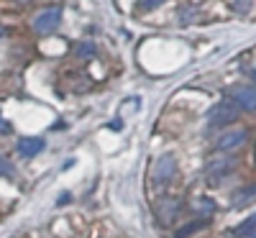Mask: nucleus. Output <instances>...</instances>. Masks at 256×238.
Here are the masks:
<instances>
[{"label":"nucleus","mask_w":256,"mask_h":238,"mask_svg":"<svg viewBox=\"0 0 256 238\" xmlns=\"http://www.w3.org/2000/svg\"><path fill=\"white\" fill-rule=\"evenodd\" d=\"M246 141H248V131H246V128H238V131H226V134H220L216 148L218 151H236Z\"/></svg>","instance_id":"nucleus-5"},{"label":"nucleus","mask_w":256,"mask_h":238,"mask_svg":"<svg viewBox=\"0 0 256 238\" xmlns=\"http://www.w3.org/2000/svg\"><path fill=\"white\" fill-rule=\"evenodd\" d=\"M174 174H177V162H174V156H172V154H162V156L156 159V164H154V184H156V187H166L169 182L174 180Z\"/></svg>","instance_id":"nucleus-1"},{"label":"nucleus","mask_w":256,"mask_h":238,"mask_svg":"<svg viewBox=\"0 0 256 238\" xmlns=\"http://www.w3.org/2000/svg\"><path fill=\"white\" fill-rule=\"evenodd\" d=\"M174 212H180V205L177 202H166L159 208V215H162V223H169V218H172Z\"/></svg>","instance_id":"nucleus-9"},{"label":"nucleus","mask_w":256,"mask_h":238,"mask_svg":"<svg viewBox=\"0 0 256 238\" xmlns=\"http://www.w3.org/2000/svg\"><path fill=\"white\" fill-rule=\"evenodd\" d=\"M236 169V159H230V156H216L210 164H208V180L216 184V182H220V180H226L230 172Z\"/></svg>","instance_id":"nucleus-4"},{"label":"nucleus","mask_w":256,"mask_h":238,"mask_svg":"<svg viewBox=\"0 0 256 238\" xmlns=\"http://www.w3.org/2000/svg\"><path fill=\"white\" fill-rule=\"evenodd\" d=\"M251 80H254V82H256V70H251Z\"/></svg>","instance_id":"nucleus-16"},{"label":"nucleus","mask_w":256,"mask_h":238,"mask_svg":"<svg viewBox=\"0 0 256 238\" xmlns=\"http://www.w3.org/2000/svg\"><path fill=\"white\" fill-rule=\"evenodd\" d=\"M238 118V105L236 102H218L212 110L208 113V120L212 123V126H228V123H233Z\"/></svg>","instance_id":"nucleus-3"},{"label":"nucleus","mask_w":256,"mask_h":238,"mask_svg":"<svg viewBox=\"0 0 256 238\" xmlns=\"http://www.w3.org/2000/svg\"><path fill=\"white\" fill-rule=\"evenodd\" d=\"M59 24H62V8L52 6V8H44L34 18V31L36 34H52Z\"/></svg>","instance_id":"nucleus-2"},{"label":"nucleus","mask_w":256,"mask_h":238,"mask_svg":"<svg viewBox=\"0 0 256 238\" xmlns=\"http://www.w3.org/2000/svg\"><path fill=\"white\" fill-rule=\"evenodd\" d=\"M254 200H256V184H248V187H244V190L236 192V198H233V205H236V208H246V205L254 202Z\"/></svg>","instance_id":"nucleus-8"},{"label":"nucleus","mask_w":256,"mask_h":238,"mask_svg":"<svg viewBox=\"0 0 256 238\" xmlns=\"http://www.w3.org/2000/svg\"><path fill=\"white\" fill-rule=\"evenodd\" d=\"M10 131H13V128H10V123H8V120H6L3 116H0V134L6 136V134H10Z\"/></svg>","instance_id":"nucleus-15"},{"label":"nucleus","mask_w":256,"mask_h":238,"mask_svg":"<svg viewBox=\"0 0 256 238\" xmlns=\"http://www.w3.org/2000/svg\"><path fill=\"white\" fill-rule=\"evenodd\" d=\"M77 54H80L82 59H90V56L95 54V44H90V41H84V44H80V46H77Z\"/></svg>","instance_id":"nucleus-10"},{"label":"nucleus","mask_w":256,"mask_h":238,"mask_svg":"<svg viewBox=\"0 0 256 238\" xmlns=\"http://www.w3.org/2000/svg\"><path fill=\"white\" fill-rule=\"evenodd\" d=\"M198 228H202V223H190V226H184V228L177 230V238H187L190 233H195Z\"/></svg>","instance_id":"nucleus-11"},{"label":"nucleus","mask_w":256,"mask_h":238,"mask_svg":"<svg viewBox=\"0 0 256 238\" xmlns=\"http://www.w3.org/2000/svg\"><path fill=\"white\" fill-rule=\"evenodd\" d=\"M0 36H3V26H0Z\"/></svg>","instance_id":"nucleus-17"},{"label":"nucleus","mask_w":256,"mask_h":238,"mask_svg":"<svg viewBox=\"0 0 256 238\" xmlns=\"http://www.w3.org/2000/svg\"><path fill=\"white\" fill-rule=\"evenodd\" d=\"M251 3H254V0H236L233 6H236V10H241V13H248L251 10Z\"/></svg>","instance_id":"nucleus-13"},{"label":"nucleus","mask_w":256,"mask_h":238,"mask_svg":"<svg viewBox=\"0 0 256 238\" xmlns=\"http://www.w3.org/2000/svg\"><path fill=\"white\" fill-rule=\"evenodd\" d=\"M44 146H46L44 138H38V136H36V138H34V136H31V138H20V141H18V154L36 156V154H41V151H44Z\"/></svg>","instance_id":"nucleus-7"},{"label":"nucleus","mask_w":256,"mask_h":238,"mask_svg":"<svg viewBox=\"0 0 256 238\" xmlns=\"http://www.w3.org/2000/svg\"><path fill=\"white\" fill-rule=\"evenodd\" d=\"M230 98L244 110H248V113L256 110V90L254 88H236V90H230Z\"/></svg>","instance_id":"nucleus-6"},{"label":"nucleus","mask_w":256,"mask_h":238,"mask_svg":"<svg viewBox=\"0 0 256 238\" xmlns=\"http://www.w3.org/2000/svg\"><path fill=\"white\" fill-rule=\"evenodd\" d=\"M164 0H141V8L144 10H152V8H156V6H162Z\"/></svg>","instance_id":"nucleus-14"},{"label":"nucleus","mask_w":256,"mask_h":238,"mask_svg":"<svg viewBox=\"0 0 256 238\" xmlns=\"http://www.w3.org/2000/svg\"><path fill=\"white\" fill-rule=\"evenodd\" d=\"M10 174H13V166L0 156V177H10Z\"/></svg>","instance_id":"nucleus-12"}]
</instances>
